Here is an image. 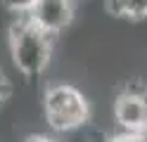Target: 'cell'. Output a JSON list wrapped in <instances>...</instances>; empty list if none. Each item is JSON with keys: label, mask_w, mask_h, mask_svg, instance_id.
<instances>
[{"label": "cell", "mask_w": 147, "mask_h": 142, "mask_svg": "<svg viewBox=\"0 0 147 142\" xmlns=\"http://www.w3.org/2000/svg\"><path fill=\"white\" fill-rule=\"evenodd\" d=\"M112 116L116 133L123 135H138L142 128H147V88L126 85L114 97Z\"/></svg>", "instance_id": "3957f363"}, {"label": "cell", "mask_w": 147, "mask_h": 142, "mask_svg": "<svg viewBox=\"0 0 147 142\" xmlns=\"http://www.w3.org/2000/svg\"><path fill=\"white\" fill-rule=\"evenodd\" d=\"M26 17L40 31L57 38L74 24L76 5L69 3V0H31L29 9H26Z\"/></svg>", "instance_id": "277c9868"}, {"label": "cell", "mask_w": 147, "mask_h": 142, "mask_svg": "<svg viewBox=\"0 0 147 142\" xmlns=\"http://www.w3.org/2000/svg\"><path fill=\"white\" fill-rule=\"evenodd\" d=\"M10 95H12V81H10V76L0 69V104L10 97Z\"/></svg>", "instance_id": "8992f818"}, {"label": "cell", "mask_w": 147, "mask_h": 142, "mask_svg": "<svg viewBox=\"0 0 147 142\" xmlns=\"http://www.w3.org/2000/svg\"><path fill=\"white\" fill-rule=\"evenodd\" d=\"M40 111L55 135H67L90 121V100L74 83H48L40 95Z\"/></svg>", "instance_id": "7a4b0ae2"}, {"label": "cell", "mask_w": 147, "mask_h": 142, "mask_svg": "<svg viewBox=\"0 0 147 142\" xmlns=\"http://www.w3.org/2000/svg\"><path fill=\"white\" fill-rule=\"evenodd\" d=\"M55 40L57 38L40 31L36 24L29 22L24 14H12V22L7 26V52L24 78H38L52 64Z\"/></svg>", "instance_id": "6da1fadb"}, {"label": "cell", "mask_w": 147, "mask_h": 142, "mask_svg": "<svg viewBox=\"0 0 147 142\" xmlns=\"http://www.w3.org/2000/svg\"><path fill=\"white\" fill-rule=\"evenodd\" d=\"M135 137H138V142H147V128H142V130L138 133Z\"/></svg>", "instance_id": "ba28073f"}, {"label": "cell", "mask_w": 147, "mask_h": 142, "mask_svg": "<svg viewBox=\"0 0 147 142\" xmlns=\"http://www.w3.org/2000/svg\"><path fill=\"white\" fill-rule=\"evenodd\" d=\"M107 12L128 22H145L147 19V0H121V3H105Z\"/></svg>", "instance_id": "5b68a950"}, {"label": "cell", "mask_w": 147, "mask_h": 142, "mask_svg": "<svg viewBox=\"0 0 147 142\" xmlns=\"http://www.w3.org/2000/svg\"><path fill=\"white\" fill-rule=\"evenodd\" d=\"M22 142H59L55 135H48V133H31V135H26Z\"/></svg>", "instance_id": "52a82bcc"}]
</instances>
